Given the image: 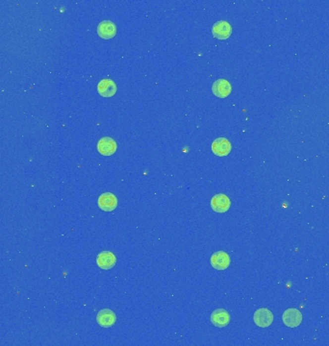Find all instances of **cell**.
Returning <instances> with one entry per match:
<instances>
[{
  "mask_svg": "<svg viewBox=\"0 0 329 346\" xmlns=\"http://www.w3.org/2000/svg\"><path fill=\"white\" fill-rule=\"evenodd\" d=\"M210 205L216 213H219V214L226 213L230 208V199L225 195L219 194L212 198Z\"/></svg>",
  "mask_w": 329,
  "mask_h": 346,
  "instance_id": "1",
  "label": "cell"
},
{
  "mask_svg": "<svg viewBox=\"0 0 329 346\" xmlns=\"http://www.w3.org/2000/svg\"><path fill=\"white\" fill-rule=\"evenodd\" d=\"M211 265L217 270H224L230 265V257L224 251H217L211 256Z\"/></svg>",
  "mask_w": 329,
  "mask_h": 346,
  "instance_id": "2",
  "label": "cell"
},
{
  "mask_svg": "<svg viewBox=\"0 0 329 346\" xmlns=\"http://www.w3.org/2000/svg\"><path fill=\"white\" fill-rule=\"evenodd\" d=\"M253 320H254V323L258 327L266 328V327H269L273 323L274 314L270 310H268L266 308L259 309L254 313Z\"/></svg>",
  "mask_w": 329,
  "mask_h": 346,
  "instance_id": "3",
  "label": "cell"
},
{
  "mask_svg": "<svg viewBox=\"0 0 329 346\" xmlns=\"http://www.w3.org/2000/svg\"><path fill=\"white\" fill-rule=\"evenodd\" d=\"M210 320L212 324L218 328L226 327L230 322V314L224 309H217L211 313Z\"/></svg>",
  "mask_w": 329,
  "mask_h": 346,
  "instance_id": "4",
  "label": "cell"
},
{
  "mask_svg": "<svg viewBox=\"0 0 329 346\" xmlns=\"http://www.w3.org/2000/svg\"><path fill=\"white\" fill-rule=\"evenodd\" d=\"M230 142L225 138H219L216 139L212 144V152L218 157H225L230 153Z\"/></svg>",
  "mask_w": 329,
  "mask_h": 346,
  "instance_id": "5",
  "label": "cell"
},
{
  "mask_svg": "<svg viewBox=\"0 0 329 346\" xmlns=\"http://www.w3.org/2000/svg\"><path fill=\"white\" fill-rule=\"evenodd\" d=\"M282 319L287 327L296 328L302 321V314L296 309H288L283 313Z\"/></svg>",
  "mask_w": 329,
  "mask_h": 346,
  "instance_id": "6",
  "label": "cell"
},
{
  "mask_svg": "<svg viewBox=\"0 0 329 346\" xmlns=\"http://www.w3.org/2000/svg\"><path fill=\"white\" fill-rule=\"evenodd\" d=\"M117 206V199L112 193H104L99 198V207L103 212H113Z\"/></svg>",
  "mask_w": 329,
  "mask_h": 346,
  "instance_id": "7",
  "label": "cell"
},
{
  "mask_svg": "<svg viewBox=\"0 0 329 346\" xmlns=\"http://www.w3.org/2000/svg\"><path fill=\"white\" fill-rule=\"evenodd\" d=\"M232 27L227 21L219 20L216 22L212 27V34L215 38L219 40H226L230 37Z\"/></svg>",
  "mask_w": 329,
  "mask_h": 346,
  "instance_id": "8",
  "label": "cell"
},
{
  "mask_svg": "<svg viewBox=\"0 0 329 346\" xmlns=\"http://www.w3.org/2000/svg\"><path fill=\"white\" fill-rule=\"evenodd\" d=\"M230 83L225 79H218L212 86V92L219 99H225L231 94Z\"/></svg>",
  "mask_w": 329,
  "mask_h": 346,
  "instance_id": "9",
  "label": "cell"
},
{
  "mask_svg": "<svg viewBox=\"0 0 329 346\" xmlns=\"http://www.w3.org/2000/svg\"><path fill=\"white\" fill-rule=\"evenodd\" d=\"M116 263L115 255L110 251H102L97 257V264L101 269L108 270L113 268Z\"/></svg>",
  "mask_w": 329,
  "mask_h": 346,
  "instance_id": "10",
  "label": "cell"
},
{
  "mask_svg": "<svg viewBox=\"0 0 329 346\" xmlns=\"http://www.w3.org/2000/svg\"><path fill=\"white\" fill-rule=\"evenodd\" d=\"M116 33V26L111 20H103L98 26V34L104 40H110L114 38Z\"/></svg>",
  "mask_w": 329,
  "mask_h": 346,
  "instance_id": "11",
  "label": "cell"
},
{
  "mask_svg": "<svg viewBox=\"0 0 329 346\" xmlns=\"http://www.w3.org/2000/svg\"><path fill=\"white\" fill-rule=\"evenodd\" d=\"M98 150L103 156H111L116 151V143L112 138L104 137L99 140Z\"/></svg>",
  "mask_w": 329,
  "mask_h": 346,
  "instance_id": "12",
  "label": "cell"
},
{
  "mask_svg": "<svg viewBox=\"0 0 329 346\" xmlns=\"http://www.w3.org/2000/svg\"><path fill=\"white\" fill-rule=\"evenodd\" d=\"M97 321L101 327L109 328L115 324V321H116V316L112 310L103 309L98 313Z\"/></svg>",
  "mask_w": 329,
  "mask_h": 346,
  "instance_id": "13",
  "label": "cell"
},
{
  "mask_svg": "<svg viewBox=\"0 0 329 346\" xmlns=\"http://www.w3.org/2000/svg\"><path fill=\"white\" fill-rule=\"evenodd\" d=\"M98 92L103 98H112L116 93V86L111 79H102L98 85Z\"/></svg>",
  "mask_w": 329,
  "mask_h": 346,
  "instance_id": "14",
  "label": "cell"
}]
</instances>
